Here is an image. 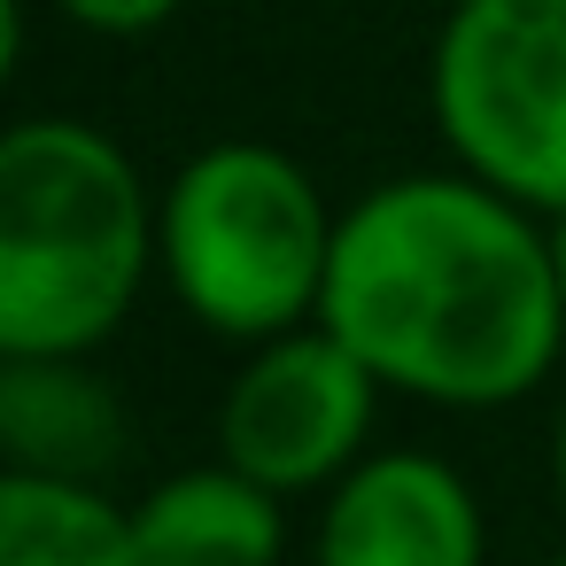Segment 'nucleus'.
Listing matches in <instances>:
<instances>
[{
    "label": "nucleus",
    "instance_id": "f257e3e1",
    "mask_svg": "<svg viewBox=\"0 0 566 566\" xmlns=\"http://www.w3.org/2000/svg\"><path fill=\"white\" fill-rule=\"evenodd\" d=\"M318 318L380 388L450 411L520 403L543 388L566 334L551 233L465 164L388 179L342 210Z\"/></svg>",
    "mask_w": 566,
    "mask_h": 566
},
{
    "label": "nucleus",
    "instance_id": "f03ea898",
    "mask_svg": "<svg viewBox=\"0 0 566 566\" xmlns=\"http://www.w3.org/2000/svg\"><path fill=\"white\" fill-rule=\"evenodd\" d=\"M156 202L125 148L78 117L0 140V357H86L140 303Z\"/></svg>",
    "mask_w": 566,
    "mask_h": 566
},
{
    "label": "nucleus",
    "instance_id": "7ed1b4c3",
    "mask_svg": "<svg viewBox=\"0 0 566 566\" xmlns=\"http://www.w3.org/2000/svg\"><path fill=\"white\" fill-rule=\"evenodd\" d=\"M334 226L318 179L264 140H218L156 202V264L171 295L226 342H272L326 303Z\"/></svg>",
    "mask_w": 566,
    "mask_h": 566
},
{
    "label": "nucleus",
    "instance_id": "20e7f679",
    "mask_svg": "<svg viewBox=\"0 0 566 566\" xmlns=\"http://www.w3.org/2000/svg\"><path fill=\"white\" fill-rule=\"evenodd\" d=\"M434 125L512 202L566 210V0H458L434 40Z\"/></svg>",
    "mask_w": 566,
    "mask_h": 566
},
{
    "label": "nucleus",
    "instance_id": "39448f33",
    "mask_svg": "<svg viewBox=\"0 0 566 566\" xmlns=\"http://www.w3.org/2000/svg\"><path fill=\"white\" fill-rule=\"evenodd\" d=\"M380 373L318 318L256 342V357L233 373L218 403V450L256 473L264 489H326L365 458Z\"/></svg>",
    "mask_w": 566,
    "mask_h": 566
},
{
    "label": "nucleus",
    "instance_id": "423d86ee",
    "mask_svg": "<svg viewBox=\"0 0 566 566\" xmlns=\"http://www.w3.org/2000/svg\"><path fill=\"white\" fill-rule=\"evenodd\" d=\"M481 504L427 450L357 458L318 520V566H481Z\"/></svg>",
    "mask_w": 566,
    "mask_h": 566
},
{
    "label": "nucleus",
    "instance_id": "0eeeda50",
    "mask_svg": "<svg viewBox=\"0 0 566 566\" xmlns=\"http://www.w3.org/2000/svg\"><path fill=\"white\" fill-rule=\"evenodd\" d=\"M133 535H140V566H280L287 543L280 489H264L233 458L148 489L133 504Z\"/></svg>",
    "mask_w": 566,
    "mask_h": 566
},
{
    "label": "nucleus",
    "instance_id": "6e6552de",
    "mask_svg": "<svg viewBox=\"0 0 566 566\" xmlns=\"http://www.w3.org/2000/svg\"><path fill=\"white\" fill-rule=\"evenodd\" d=\"M0 434L9 465L94 481L125 450V411L109 380H94L78 357H9L0 365Z\"/></svg>",
    "mask_w": 566,
    "mask_h": 566
},
{
    "label": "nucleus",
    "instance_id": "1a4fd4ad",
    "mask_svg": "<svg viewBox=\"0 0 566 566\" xmlns=\"http://www.w3.org/2000/svg\"><path fill=\"white\" fill-rule=\"evenodd\" d=\"M0 566H140L133 512H117L94 481L24 473L0 481Z\"/></svg>",
    "mask_w": 566,
    "mask_h": 566
},
{
    "label": "nucleus",
    "instance_id": "9d476101",
    "mask_svg": "<svg viewBox=\"0 0 566 566\" xmlns=\"http://www.w3.org/2000/svg\"><path fill=\"white\" fill-rule=\"evenodd\" d=\"M55 9L78 24V32H102V40H140L156 24L179 17V0H55Z\"/></svg>",
    "mask_w": 566,
    "mask_h": 566
},
{
    "label": "nucleus",
    "instance_id": "9b49d317",
    "mask_svg": "<svg viewBox=\"0 0 566 566\" xmlns=\"http://www.w3.org/2000/svg\"><path fill=\"white\" fill-rule=\"evenodd\" d=\"M551 264H558V303H566V210L551 218Z\"/></svg>",
    "mask_w": 566,
    "mask_h": 566
},
{
    "label": "nucleus",
    "instance_id": "f8f14e48",
    "mask_svg": "<svg viewBox=\"0 0 566 566\" xmlns=\"http://www.w3.org/2000/svg\"><path fill=\"white\" fill-rule=\"evenodd\" d=\"M551 473H558V504H566V419H558V458H551Z\"/></svg>",
    "mask_w": 566,
    "mask_h": 566
},
{
    "label": "nucleus",
    "instance_id": "ddd939ff",
    "mask_svg": "<svg viewBox=\"0 0 566 566\" xmlns=\"http://www.w3.org/2000/svg\"><path fill=\"white\" fill-rule=\"evenodd\" d=\"M543 566H566V558H543Z\"/></svg>",
    "mask_w": 566,
    "mask_h": 566
}]
</instances>
